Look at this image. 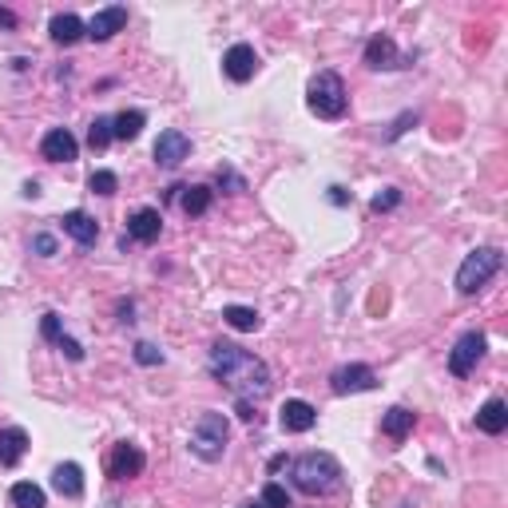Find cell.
Listing matches in <instances>:
<instances>
[{
	"label": "cell",
	"instance_id": "cell-15",
	"mask_svg": "<svg viewBox=\"0 0 508 508\" xmlns=\"http://www.w3.org/2000/svg\"><path fill=\"white\" fill-rule=\"evenodd\" d=\"M254 67H258V56H254V48H250V44H234V48H226V56H223V72L231 75L234 83H247L250 75H254Z\"/></svg>",
	"mask_w": 508,
	"mask_h": 508
},
{
	"label": "cell",
	"instance_id": "cell-8",
	"mask_svg": "<svg viewBox=\"0 0 508 508\" xmlns=\"http://www.w3.org/2000/svg\"><path fill=\"white\" fill-rule=\"evenodd\" d=\"M191 155V139L179 131V127H167V131H159V139H155V163L159 167H179L183 159Z\"/></svg>",
	"mask_w": 508,
	"mask_h": 508
},
{
	"label": "cell",
	"instance_id": "cell-7",
	"mask_svg": "<svg viewBox=\"0 0 508 508\" xmlns=\"http://www.w3.org/2000/svg\"><path fill=\"white\" fill-rule=\"evenodd\" d=\"M329 389H334L337 397L366 393V389H377V374L369 366H361V361H350V366H337L334 374H329Z\"/></svg>",
	"mask_w": 508,
	"mask_h": 508
},
{
	"label": "cell",
	"instance_id": "cell-23",
	"mask_svg": "<svg viewBox=\"0 0 508 508\" xmlns=\"http://www.w3.org/2000/svg\"><path fill=\"white\" fill-rule=\"evenodd\" d=\"M223 321H226L231 329H239V334H250V329L262 326L258 310H250V306H226V310H223Z\"/></svg>",
	"mask_w": 508,
	"mask_h": 508
},
{
	"label": "cell",
	"instance_id": "cell-2",
	"mask_svg": "<svg viewBox=\"0 0 508 508\" xmlns=\"http://www.w3.org/2000/svg\"><path fill=\"white\" fill-rule=\"evenodd\" d=\"M294 488L306 496H326L342 485V464L329 453H302L298 461H290Z\"/></svg>",
	"mask_w": 508,
	"mask_h": 508
},
{
	"label": "cell",
	"instance_id": "cell-21",
	"mask_svg": "<svg viewBox=\"0 0 508 508\" xmlns=\"http://www.w3.org/2000/svg\"><path fill=\"white\" fill-rule=\"evenodd\" d=\"M48 32H52V40L56 44H75V40H83L88 36V24L80 20L75 12H60V16H52V24H48Z\"/></svg>",
	"mask_w": 508,
	"mask_h": 508
},
{
	"label": "cell",
	"instance_id": "cell-37",
	"mask_svg": "<svg viewBox=\"0 0 508 508\" xmlns=\"http://www.w3.org/2000/svg\"><path fill=\"white\" fill-rule=\"evenodd\" d=\"M242 508H262V501H250V504H242Z\"/></svg>",
	"mask_w": 508,
	"mask_h": 508
},
{
	"label": "cell",
	"instance_id": "cell-3",
	"mask_svg": "<svg viewBox=\"0 0 508 508\" xmlns=\"http://www.w3.org/2000/svg\"><path fill=\"white\" fill-rule=\"evenodd\" d=\"M306 104L318 120H342L350 107V91H345L342 75L337 72H318L306 88Z\"/></svg>",
	"mask_w": 508,
	"mask_h": 508
},
{
	"label": "cell",
	"instance_id": "cell-10",
	"mask_svg": "<svg viewBox=\"0 0 508 508\" xmlns=\"http://www.w3.org/2000/svg\"><path fill=\"white\" fill-rule=\"evenodd\" d=\"M159 231H163V215H159L155 207H139L131 218H127V239H135V242H155L159 239Z\"/></svg>",
	"mask_w": 508,
	"mask_h": 508
},
{
	"label": "cell",
	"instance_id": "cell-6",
	"mask_svg": "<svg viewBox=\"0 0 508 508\" xmlns=\"http://www.w3.org/2000/svg\"><path fill=\"white\" fill-rule=\"evenodd\" d=\"M485 350H488L485 334L469 329V334H464L461 342L453 345V353H448V374H453V377H469L472 369H477V361L485 358Z\"/></svg>",
	"mask_w": 508,
	"mask_h": 508
},
{
	"label": "cell",
	"instance_id": "cell-20",
	"mask_svg": "<svg viewBox=\"0 0 508 508\" xmlns=\"http://www.w3.org/2000/svg\"><path fill=\"white\" fill-rule=\"evenodd\" d=\"M477 429H480V433H488V437H501L508 429V405L501 401V397H488V401L480 405Z\"/></svg>",
	"mask_w": 508,
	"mask_h": 508
},
{
	"label": "cell",
	"instance_id": "cell-27",
	"mask_svg": "<svg viewBox=\"0 0 508 508\" xmlns=\"http://www.w3.org/2000/svg\"><path fill=\"white\" fill-rule=\"evenodd\" d=\"M88 187L96 194H115V191H120V179H115V171H91Z\"/></svg>",
	"mask_w": 508,
	"mask_h": 508
},
{
	"label": "cell",
	"instance_id": "cell-34",
	"mask_svg": "<svg viewBox=\"0 0 508 508\" xmlns=\"http://www.w3.org/2000/svg\"><path fill=\"white\" fill-rule=\"evenodd\" d=\"M218 183H231V187H234V191H247V183H242V179H239V175H234V171H231V167H218Z\"/></svg>",
	"mask_w": 508,
	"mask_h": 508
},
{
	"label": "cell",
	"instance_id": "cell-31",
	"mask_svg": "<svg viewBox=\"0 0 508 508\" xmlns=\"http://www.w3.org/2000/svg\"><path fill=\"white\" fill-rule=\"evenodd\" d=\"M40 334L48 337V342H60L64 329H60V314H44L40 318Z\"/></svg>",
	"mask_w": 508,
	"mask_h": 508
},
{
	"label": "cell",
	"instance_id": "cell-16",
	"mask_svg": "<svg viewBox=\"0 0 508 508\" xmlns=\"http://www.w3.org/2000/svg\"><path fill=\"white\" fill-rule=\"evenodd\" d=\"M60 223H64V234H72V239L80 242V247H96L99 226H96V218H91L88 210H67Z\"/></svg>",
	"mask_w": 508,
	"mask_h": 508
},
{
	"label": "cell",
	"instance_id": "cell-19",
	"mask_svg": "<svg viewBox=\"0 0 508 508\" xmlns=\"http://www.w3.org/2000/svg\"><path fill=\"white\" fill-rule=\"evenodd\" d=\"M28 453V433L16 425L0 429V469H12V464H20V456Z\"/></svg>",
	"mask_w": 508,
	"mask_h": 508
},
{
	"label": "cell",
	"instance_id": "cell-30",
	"mask_svg": "<svg viewBox=\"0 0 508 508\" xmlns=\"http://www.w3.org/2000/svg\"><path fill=\"white\" fill-rule=\"evenodd\" d=\"M397 202H401V191H397V187H385V191L374 194V202H369V207H374L377 215H381V210H393Z\"/></svg>",
	"mask_w": 508,
	"mask_h": 508
},
{
	"label": "cell",
	"instance_id": "cell-26",
	"mask_svg": "<svg viewBox=\"0 0 508 508\" xmlns=\"http://www.w3.org/2000/svg\"><path fill=\"white\" fill-rule=\"evenodd\" d=\"M112 139H115V135H112V120H107V115H96V123L88 127V143L96 151H104Z\"/></svg>",
	"mask_w": 508,
	"mask_h": 508
},
{
	"label": "cell",
	"instance_id": "cell-9",
	"mask_svg": "<svg viewBox=\"0 0 508 508\" xmlns=\"http://www.w3.org/2000/svg\"><path fill=\"white\" fill-rule=\"evenodd\" d=\"M40 155H44L48 163H72V159L80 155V143H75V135L67 131V127H52V131L44 135V143H40Z\"/></svg>",
	"mask_w": 508,
	"mask_h": 508
},
{
	"label": "cell",
	"instance_id": "cell-33",
	"mask_svg": "<svg viewBox=\"0 0 508 508\" xmlns=\"http://www.w3.org/2000/svg\"><path fill=\"white\" fill-rule=\"evenodd\" d=\"M56 345H60V350H64V353H67V358H72V361H83V345L75 342V337H67V334H64V337H60V342H56Z\"/></svg>",
	"mask_w": 508,
	"mask_h": 508
},
{
	"label": "cell",
	"instance_id": "cell-35",
	"mask_svg": "<svg viewBox=\"0 0 508 508\" xmlns=\"http://www.w3.org/2000/svg\"><path fill=\"white\" fill-rule=\"evenodd\" d=\"M16 24H20V20H16V12H12V8H0V28H4V32H12Z\"/></svg>",
	"mask_w": 508,
	"mask_h": 508
},
{
	"label": "cell",
	"instance_id": "cell-38",
	"mask_svg": "<svg viewBox=\"0 0 508 508\" xmlns=\"http://www.w3.org/2000/svg\"><path fill=\"white\" fill-rule=\"evenodd\" d=\"M401 508H413V504H401Z\"/></svg>",
	"mask_w": 508,
	"mask_h": 508
},
{
	"label": "cell",
	"instance_id": "cell-12",
	"mask_svg": "<svg viewBox=\"0 0 508 508\" xmlns=\"http://www.w3.org/2000/svg\"><path fill=\"white\" fill-rule=\"evenodd\" d=\"M366 64L369 67H385V72H393V67H409V56L397 52L393 36H374L366 44Z\"/></svg>",
	"mask_w": 508,
	"mask_h": 508
},
{
	"label": "cell",
	"instance_id": "cell-17",
	"mask_svg": "<svg viewBox=\"0 0 508 508\" xmlns=\"http://www.w3.org/2000/svg\"><path fill=\"white\" fill-rule=\"evenodd\" d=\"M52 488L67 501H75V496H83V469L75 461H64L52 469Z\"/></svg>",
	"mask_w": 508,
	"mask_h": 508
},
{
	"label": "cell",
	"instance_id": "cell-25",
	"mask_svg": "<svg viewBox=\"0 0 508 508\" xmlns=\"http://www.w3.org/2000/svg\"><path fill=\"white\" fill-rule=\"evenodd\" d=\"M12 504L16 508H44V488L32 485V480H20V485H12Z\"/></svg>",
	"mask_w": 508,
	"mask_h": 508
},
{
	"label": "cell",
	"instance_id": "cell-18",
	"mask_svg": "<svg viewBox=\"0 0 508 508\" xmlns=\"http://www.w3.org/2000/svg\"><path fill=\"white\" fill-rule=\"evenodd\" d=\"M413 425H417V413L405 409V405H393V409H385V417H381V433H385L389 441H405V437L413 433Z\"/></svg>",
	"mask_w": 508,
	"mask_h": 508
},
{
	"label": "cell",
	"instance_id": "cell-22",
	"mask_svg": "<svg viewBox=\"0 0 508 508\" xmlns=\"http://www.w3.org/2000/svg\"><path fill=\"white\" fill-rule=\"evenodd\" d=\"M143 123H147V115L131 107V112H120V115L112 120V135H115V139H123V143H127V139H139Z\"/></svg>",
	"mask_w": 508,
	"mask_h": 508
},
{
	"label": "cell",
	"instance_id": "cell-29",
	"mask_svg": "<svg viewBox=\"0 0 508 508\" xmlns=\"http://www.w3.org/2000/svg\"><path fill=\"white\" fill-rule=\"evenodd\" d=\"M135 361H139V366H163V350L151 342H139L135 345Z\"/></svg>",
	"mask_w": 508,
	"mask_h": 508
},
{
	"label": "cell",
	"instance_id": "cell-5",
	"mask_svg": "<svg viewBox=\"0 0 508 508\" xmlns=\"http://www.w3.org/2000/svg\"><path fill=\"white\" fill-rule=\"evenodd\" d=\"M496 270H501V250H496V247H477L469 258L461 262V270H456V290H461V294H477L480 286L493 282Z\"/></svg>",
	"mask_w": 508,
	"mask_h": 508
},
{
	"label": "cell",
	"instance_id": "cell-14",
	"mask_svg": "<svg viewBox=\"0 0 508 508\" xmlns=\"http://www.w3.org/2000/svg\"><path fill=\"white\" fill-rule=\"evenodd\" d=\"M123 28H127V8L123 4L99 8V12L88 20V36L91 40H112L115 32H123Z\"/></svg>",
	"mask_w": 508,
	"mask_h": 508
},
{
	"label": "cell",
	"instance_id": "cell-13",
	"mask_svg": "<svg viewBox=\"0 0 508 508\" xmlns=\"http://www.w3.org/2000/svg\"><path fill=\"white\" fill-rule=\"evenodd\" d=\"M278 421H282V429L286 433H310L314 429V421H318V409L310 401H286L282 409H278Z\"/></svg>",
	"mask_w": 508,
	"mask_h": 508
},
{
	"label": "cell",
	"instance_id": "cell-32",
	"mask_svg": "<svg viewBox=\"0 0 508 508\" xmlns=\"http://www.w3.org/2000/svg\"><path fill=\"white\" fill-rule=\"evenodd\" d=\"M32 250H36L40 258H52V254H56V239H52V234H36V239H32Z\"/></svg>",
	"mask_w": 508,
	"mask_h": 508
},
{
	"label": "cell",
	"instance_id": "cell-24",
	"mask_svg": "<svg viewBox=\"0 0 508 508\" xmlns=\"http://www.w3.org/2000/svg\"><path fill=\"white\" fill-rule=\"evenodd\" d=\"M210 199H215V191L210 187H183V210H187V215H207L210 210Z\"/></svg>",
	"mask_w": 508,
	"mask_h": 508
},
{
	"label": "cell",
	"instance_id": "cell-28",
	"mask_svg": "<svg viewBox=\"0 0 508 508\" xmlns=\"http://www.w3.org/2000/svg\"><path fill=\"white\" fill-rule=\"evenodd\" d=\"M262 508H290V493H286L282 485H274V480H270V485L262 488Z\"/></svg>",
	"mask_w": 508,
	"mask_h": 508
},
{
	"label": "cell",
	"instance_id": "cell-1",
	"mask_svg": "<svg viewBox=\"0 0 508 508\" xmlns=\"http://www.w3.org/2000/svg\"><path fill=\"white\" fill-rule=\"evenodd\" d=\"M210 374H215V381H223L239 401H262V397L270 393V385H274L266 361L254 358L250 350H242V345H234V342L210 345Z\"/></svg>",
	"mask_w": 508,
	"mask_h": 508
},
{
	"label": "cell",
	"instance_id": "cell-36",
	"mask_svg": "<svg viewBox=\"0 0 508 508\" xmlns=\"http://www.w3.org/2000/svg\"><path fill=\"white\" fill-rule=\"evenodd\" d=\"M329 202H334V207H345V202H350V194H345L342 187H329Z\"/></svg>",
	"mask_w": 508,
	"mask_h": 508
},
{
	"label": "cell",
	"instance_id": "cell-11",
	"mask_svg": "<svg viewBox=\"0 0 508 508\" xmlns=\"http://www.w3.org/2000/svg\"><path fill=\"white\" fill-rule=\"evenodd\" d=\"M143 464H147V456H143V448H135V445H115V453H112V461H107V472H112L115 480H131V477H139L143 472Z\"/></svg>",
	"mask_w": 508,
	"mask_h": 508
},
{
	"label": "cell",
	"instance_id": "cell-4",
	"mask_svg": "<svg viewBox=\"0 0 508 508\" xmlns=\"http://www.w3.org/2000/svg\"><path fill=\"white\" fill-rule=\"evenodd\" d=\"M226 441H231V425L223 413H202L199 425L191 429V453L199 461H218L226 453Z\"/></svg>",
	"mask_w": 508,
	"mask_h": 508
}]
</instances>
